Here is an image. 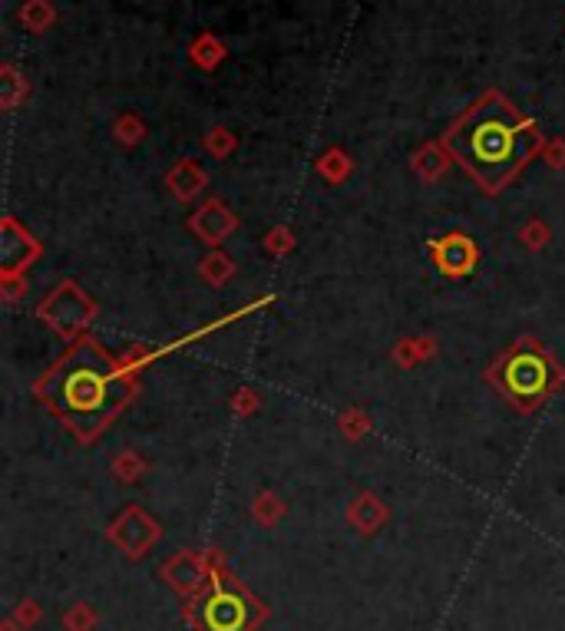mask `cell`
<instances>
[{
    "mask_svg": "<svg viewBox=\"0 0 565 631\" xmlns=\"http://www.w3.org/2000/svg\"><path fill=\"white\" fill-rule=\"evenodd\" d=\"M443 146L486 192H496L542 149V133L503 93L490 90L447 129Z\"/></svg>",
    "mask_w": 565,
    "mask_h": 631,
    "instance_id": "6da1fadb",
    "label": "cell"
},
{
    "mask_svg": "<svg viewBox=\"0 0 565 631\" xmlns=\"http://www.w3.org/2000/svg\"><path fill=\"white\" fill-rule=\"evenodd\" d=\"M133 394L129 377L96 341L73 344L43 377L40 397L80 437H93Z\"/></svg>",
    "mask_w": 565,
    "mask_h": 631,
    "instance_id": "7a4b0ae2",
    "label": "cell"
},
{
    "mask_svg": "<svg viewBox=\"0 0 565 631\" xmlns=\"http://www.w3.org/2000/svg\"><path fill=\"white\" fill-rule=\"evenodd\" d=\"M189 618L199 631H255L268 618V608L232 575H212L189 605Z\"/></svg>",
    "mask_w": 565,
    "mask_h": 631,
    "instance_id": "3957f363",
    "label": "cell"
},
{
    "mask_svg": "<svg viewBox=\"0 0 565 631\" xmlns=\"http://www.w3.org/2000/svg\"><path fill=\"white\" fill-rule=\"evenodd\" d=\"M496 380L513 404L536 407L552 390V384H556V367H552V361L539 344L523 341L503 357V364H499V371H496Z\"/></svg>",
    "mask_w": 565,
    "mask_h": 631,
    "instance_id": "277c9868",
    "label": "cell"
},
{
    "mask_svg": "<svg viewBox=\"0 0 565 631\" xmlns=\"http://www.w3.org/2000/svg\"><path fill=\"white\" fill-rule=\"evenodd\" d=\"M166 575H169V582L176 585L179 592H189V595H199V592L205 589V585L212 582V579L205 582V569H202L199 562H192L189 556H182V559L172 562L169 569H166ZM212 575H215V572H212Z\"/></svg>",
    "mask_w": 565,
    "mask_h": 631,
    "instance_id": "5b68a950",
    "label": "cell"
},
{
    "mask_svg": "<svg viewBox=\"0 0 565 631\" xmlns=\"http://www.w3.org/2000/svg\"><path fill=\"white\" fill-rule=\"evenodd\" d=\"M143 529H149L143 519L139 516H133V519H126V522H119L116 526V539H119V546H123L126 552H143L149 542H152V532H143Z\"/></svg>",
    "mask_w": 565,
    "mask_h": 631,
    "instance_id": "8992f818",
    "label": "cell"
},
{
    "mask_svg": "<svg viewBox=\"0 0 565 631\" xmlns=\"http://www.w3.org/2000/svg\"><path fill=\"white\" fill-rule=\"evenodd\" d=\"M192 57H195V63H202V67H215V63L222 60V43L212 37H202L192 47Z\"/></svg>",
    "mask_w": 565,
    "mask_h": 631,
    "instance_id": "52a82bcc",
    "label": "cell"
},
{
    "mask_svg": "<svg viewBox=\"0 0 565 631\" xmlns=\"http://www.w3.org/2000/svg\"><path fill=\"white\" fill-rule=\"evenodd\" d=\"M50 7L43 4V0H30V4L24 7V24L34 30V34H40V30H47V24H50Z\"/></svg>",
    "mask_w": 565,
    "mask_h": 631,
    "instance_id": "ba28073f",
    "label": "cell"
}]
</instances>
